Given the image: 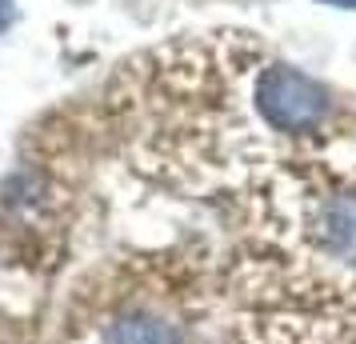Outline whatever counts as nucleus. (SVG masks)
Masks as SVG:
<instances>
[{
    "mask_svg": "<svg viewBox=\"0 0 356 344\" xmlns=\"http://www.w3.org/2000/svg\"><path fill=\"white\" fill-rule=\"evenodd\" d=\"M321 4H332V8H356V0H321Z\"/></svg>",
    "mask_w": 356,
    "mask_h": 344,
    "instance_id": "nucleus-6",
    "label": "nucleus"
},
{
    "mask_svg": "<svg viewBox=\"0 0 356 344\" xmlns=\"http://www.w3.org/2000/svg\"><path fill=\"white\" fill-rule=\"evenodd\" d=\"M88 344H180V332L152 312H120L104 320Z\"/></svg>",
    "mask_w": 356,
    "mask_h": 344,
    "instance_id": "nucleus-4",
    "label": "nucleus"
},
{
    "mask_svg": "<svg viewBox=\"0 0 356 344\" xmlns=\"http://www.w3.org/2000/svg\"><path fill=\"white\" fill-rule=\"evenodd\" d=\"M252 104L264 129L276 136H312L328 124V113H332V97L316 76L273 56L257 68Z\"/></svg>",
    "mask_w": 356,
    "mask_h": 344,
    "instance_id": "nucleus-2",
    "label": "nucleus"
},
{
    "mask_svg": "<svg viewBox=\"0 0 356 344\" xmlns=\"http://www.w3.org/2000/svg\"><path fill=\"white\" fill-rule=\"evenodd\" d=\"M268 52L244 33H212L209 40H177L124 68L116 108L136 120V148L152 168L193 184L200 172L260 161L252 124L236 116ZM264 129V124H257ZM268 132V129H264Z\"/></svg>",
    "mask_w": 356,
    "mask_h": 344,
    "instance_id": "nucleus-1",
    "label": "nucleus"
},
{
    "mask_svg": "<svg viewBox=\"0 0 356 344\" xmlns=\"http://www.w3.org/2000/svg\"><path fill=\"white\" fill-rule=\"evenodd\" d=\"M308 240L324 256L344 264H356V188H337L324 193L308 204Z\"/></svg>",
    "mask_w": 356,
    "mask_h": 344,
    "instance_id": "nucleus-3",
    "label": "nucleus"
},
{
    "mask_svg": "<svg viewBox=\"0 0 356 344\" xmlns=\"http://www.w3.org/2000/svg\"><path fill=\"white\" fill-rule=\"evenodd\" d=\"M13 20V0H0V28Z\"/></svg>",
    "mask_w": 356,
    "mask_h": 344,
    "instance_id": "nucleus-5",
    "label": "nucleus"
}]
</instances>
